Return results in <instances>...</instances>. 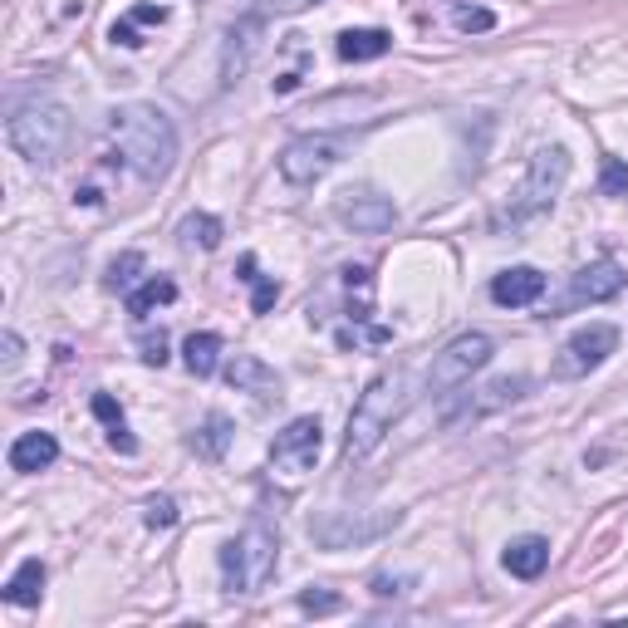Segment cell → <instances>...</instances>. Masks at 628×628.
Returning a JSON list of instances; mask_svg holds the SVG:
<instances>
[{"label":"cell","mask_w":628,"mask_h":628,"mask_svg":"<svg viewBox=\"0 0 628 628\" xmlns=\"http://www.w3.org/2000/svg\"><path fill=\"white\" fill-rule=\"evenodd\" d=\"M109 138L119 143V157L143 177V182L167 177L172 172V162H177V128H172V119H167L162 109H153V103L113 109Z\"/></svg>","instance_id":"cell-1"},{"label":"cell","mask_w":628,"mask_h":628,"mask_svg":"<svg viewBox=\"0 0 628 628\" xmlns=\"http://www.w3.org/2000/svg\"><path fill=\"white\" fill-rule=\"evenodd\" d=\"M413 403V379L407 369H383L369 389L359 393L349 413V433H344V462H369L383 447V437L393 433V423L407 413Z\"/></svg>","instance_id":"cell-2"},{"label":"cell","mask_w":628,"mask_h":628,"mask_svg":"<svg viewBox=\"0 0 628 628\" xmlns=\"http://www.w3.org/2000/svg\"><path fill=\"white\" fill-rule=\"evenodd\" d=\"M276 564H280V526L266 516V511H256L250 526L222 550V584H226V594L266 590V584L276 580Z\"/></svg>","instance_id":"cell-3"},{"label":"cell","mask_w":628,"mask_h":628,"mask_svg":"<svg viewBox=\"0 0 628 628\" xmlns=\"http://www.w3.org/2000/svg\"><path fill=\"white\" fill-rule=\"evenodd\" d=\"M564 177H570V153L564 148H540L526 167V182L511 192V202L496 206L491 232H520V226H530L536 216H546L554 206V197H560Z\"/></svg>","instance_id":"cell-4"},{"label":"cell","mask_w":628,"mask_h":628,"mask_svg":"<svg viewBox=\"0 0 628 628\" xmlns=\"http://www.w3.org/2000/svg\"><path fill=\"white\" fill-rule=\"evenodd\" d=\"M10 148L25 157L30 167H55L59 157L69 148V133H75V123H69V109L55 99H35L25 103V109H15V119H10Z\"/></svg>","instance_id":"cell-5"},{"label":"cell","mask_w":628,"mask_h":628,"mask_svg":"<svg viewBox=\"0 0 628 628\" xmlns=\"http://www.w3.org/2000/svg\"><path fill=\"white\" fill-rule=\"evenodd\" d=\"M491 349H496V344H491L486 334H476V329L457 334L442 354H433V369H427V393H452V389H462V383H471V373L491 363Z\"/></svg>","instance_id":"cell-6"},{"label":"cell","mask_w":628,"mask_h":628,"mask_svg":"<svg viewBox=\"0 0 628 628\" xmlns=\"http://www.w3.org/2000/svg\"><path fill=\"white\" fill-rule=\"evenodd\" d=\"M614 349H619V329H614V324H590V329H574L570 339L560 344V354H554L550 373H554V379H584V373L599 369Z\"/></svg>","instance_id":"cell-7"},{"label":"cell","mask_w":628,"mask_h":628,"mask_svg":"<svg viewBox=\"0 0 628 628\" xmlns=\"http://www.w3.org/2000/svg\"><path fill=\"white\" fill-rule=\"evenodd\" d=\"M339 162H344V138L314 133V138H295L285 153H280V177H285L290 187H314Z\"/></svg>","instance_id":"cell-8"},{"label":"cell","mask_w":628,"mask_h":628,"mask_svg":"<svg viewBox=\"0 0 628 628\" xmlns=\"http://www.w3.org/2000/svg\"><path fill=\"white\" fill-rule=\"evenodd\" d=\"M319 447H324V427L319 417H295V423L285 427V433L270 442V467L280 471V476H305L319 462Z\"/></svg>","instance_id":"cell-9"},{"label":"cell","mask_w":628,"mask_h":628,"mask_svg":"<svg viewBox=\"0 0 628 628\" xmlns=\"http://www.w3.org/2000/svg\"><path fill=\"white\" fill-rule=\"evenodd\" d=\"M393 526H397V511H383V516H344V511H329V516L310 520V540H319L324 550H349V546H363V540H379Z\"/></svg>","instance_id":"cell-10"},{"label":"cell","mask_w":628,"mask_h":628,"mask_svg":"<svg viewBox=\"0 0 628 628\" xmlns=\"http://www.w3.org/2000/svg\"><path fill=\"white\" fill-rule=\"evenodd\" d=\"M526 393H530V379H526V373H516V379H491L486 389H471L457 407H447V413H442V427H452V423H476V417H491V413H501V407L520 403Z\"/></svg>","instance_id":"cell-11"},{"label":"cell","mask_w":628,"mask_h":628,"mask_svg":"<svg viewBox=\"0 0 628 628\" xmlns=\"http://www.w3.org/2000/svg\"><path fill=\"white\" fill-rule=\"evenodd\" d=\"M619 290H624L619 260H594V266H584L580 276L570 280V300H564V305H604V300H614Z\"/></svg>","instance_id":"cell-12"},{"label":"cell","mask_w":628,"mask_h":628,"mask_svg":"<svg viewBox=\"0 0 628 628\" xmlns=\"http://www.w3.org/2000/svg\"><path fill=\"white\" fill-rule=\"evenodd\" d=\"M540 295H546V276H540L536 266H511V270H501V276L491 280V300H496L501 310L536 305Z\"/></svg>","instance_id":"cell-13"},{"label":"cell","mask_w":628,"mask_h":628,"mask_svg":"<svg viewBox=\"0 0 628 628\" xmlns=\"http://www.w3.org/2000/svg\"><path fill=\"white\" fill-rule=\"evenodd\" d=\"M339 222H349L354 232H383V226H393V202L379 192H344Z\"/></svg>","instance_id":"cell-14"},{"label":"cell","mask_w":628,"mask_h":628,"mask_svg":"<svg viewBox=\"0 0 628 628\" xmlns=\"http://www.w3.org/2000/svg\"><path fill=\"white\" fill-rule=\"evenodd\" d=\"M226 383H232L236 393H256L260 403L280 397V373L266 369V363H260L256 354H236V359L226 363Z\"/></svg>","instance_id":"cell-15"},{"label":"cell","mask_w":628,"mask_h":628,"mask_svg":"<svg viewBox=\"0 0 628 628\" xmlns=\"http://www.w3.org/2000/svg\"><path fill=\"white\" fill-rule=\"evenodd\" d=\"M501 564H506L516 580H540V574H546V564H550V540H546V536H520V540H511L506 554H501Z\"/></svg>","instance_id":"cell-16"},{"label":"cell","mask_w":628,"mask_h":628,"mask_svg":"<svg viewBox=\"0 0 628 628\" xmlns=\"http://www.w3.org/2000/svg\"><path fill=\"white\" fill-rule=\"evenodd\" d=\"M55 457H59V442L49 433H20L15 442H10V471H45V467H55Z\"/></svg>","instance_id":"cell-17"},{"label":"cell","mask_w":628,"mask_h":628,"mask_svg":"<svg viewBox=\"0 0 628 628\" xmlns=\"http://www.w3.org/2000/svg\"><path fill=\"white\" fill-rule=\"evenodd\" d=\"M256 35H260V20L246 15L240 25H232V35H226V59H222V79L236 83L240 75H246L250 55H256Z\"/></svg>","instance_id":"cell-18"},{"label":"cell","mask_w":628,"mask_h":628,"mask_svg":"<svg viewBox=\"0 0 628 628\" xmlns=\"http://www.w3.org/2000/svg\"><path fill=\"white\" fill-rule=\"evenodd\" d=\"M393 49L389 30H344L339 35V59L349 65H369V59H383Z\"/></svg>","instance_id":"cell-19"},{"label":"cell","mask_w":628,"mask_h":628,"mask_svg":"<svg viewBox=\"0 0 628 628\" xmlns=\"http://www.w3.org/2000/svg\"><path fill=\"white\" fill-rule=\"evenodd\" d=\"M93 417L103 423V433H109V447H113V452H123V457L138 452V442H133V433H128V417H123V407L113 403L109 393H93Z\"/></svg>","instance_id":"cell-20"},{"label":"cell","mask_w":628,"mask_h":628,"mask_svg":"<svg viewBox=\"0 0 628 628\" xmlns=\"http://www.w3.org/2000/svg\"><path fill=\"white\" fill-rule=\"evenodd\" d=\"M0 594H5V604H15V609H35L40 594H45V564L25 560L15 574H10V584Z\"/></svg>","instance_id":"cell-21"},{"label":"cell","mask_w":628,"mask_h":628,"mask_svg":"<svg viewBox=\"0 0 628 628\" xmlns=\"http://www.w3.org/2000/svg\"><path fill=\"white\" fill-rule=\"evenodd\" d=\"M226 447H232V417L212 413V417H206V423L192 433V452L202 457V462H222Z\"/></svg>","instance_id":"cell-22"},{"label":"cell","mask_w":628,"mask_h":628,"mask_svg":"<svg viewBox=\"0 0 628 628\" xmlns=\"http://www.w3.org/2000/svg\"><path fill=\"white\" fill-rule=\"evenodd\" d=\"M172 300H177V285H172V280H167V276H153V280H143V285L128 295V314H133V319H148L157 305H172Z\"/></svg>","instance_id":"cell-23"},{"label":"cell","mask_w":628,"mask_h":628,"mask_svg":"<svg viewBox=\"0 0 628 628\" xmlns=\"http://www.w3.org/2000/svg\"><path fill=\"white\" fill-rule=\"evenodd\" d=\"M182 354H187V369H192L197 379H212L216 359H222V339H216V334H192Z\"/></svg>","instance_id":"cell-24"},{"label":"cell","mask_w":628,"mask_h":628,"mask_svg":"<svg viewBox=\"0 0 628 628\" xmlns=\"http://www.w3.org/2000/svg\"><path fill=\"white\" fill-rule=\"evenodd\" d=\"M182 246H202V250H216L222 246V222L206 212H192L182 222Z\"/></svg>","instance_id":"cell-25"},{"label":"cell","mask_w":628,"mask_h":628,"mask_svg":"<svg viewBox=\"0 0 628 628\" xmlns=\"http://www.w3.org/2000/svg\"><path fill=\"white\" fill-rule=\"evenodd\" d=\"M452 25L462 30V35H481V30L496 25V15H491V10H481V5H457L452 10Z\"/></svg>","instance_id":"cell-26"},{"label":"cell","mask_w":628,"mask_h":628,"mask_svg":"<svg viewBox=\"0 0 628 628\" xmlns=\"http://www.w3.org/2000/svg\"><path fill=\"white\" fill-rule=\"evenodd\" d=\"M138 270H143V256L138 250H128V256H119L109 266V290H128L133 280H138Z\"/></svg>","instance_id":"cell-27"},{"label":"cell","mask_w":628,"mask_h":628,"mask_svg":"<svg viewBox=\"0 0 628 628\" xmlns=\"http://www.w3.org/2000/svg\"><path fill=\"white\" fill-rule=\"evenodd\" d=\"M599 192L604 197H628V162H619V157H609V162H604Z\"/></svg>","instance_id":"cell-28"},{"label":"cell","mask_w":628,"mask_h":628,"mask_svg":"<svg viewBox=\"0 0 628 628\" xmlns=\"http://www.w3.org/2000/svg\"><path fill=\"white\" fill-rule=\"evenodd\" d=\"M143 520H148L153 530L177 526V501H172V496H153V501H148V516H143Z\"/></svg>","instance_id":"cell-29"},{"label":"cell","mask_w":628,"mask_h":628,"mask_svg":"<svg viewBox=\"0 0 628 628\" xmlns=\"http://www.w3.org/2000/svg\"><path fill=\"white\" fill-rule=\"evenodd\" d=\"M300 609H305V614H339V594L305 590V594H300Z\"/></svg>","instance_id":"cell-30"},{"label":"cell","mask_w":628,"mask_h":628,"mask_svg":"<svg viewBox=\"0 0 628 628\" xmlns=\"http://www.w3.org/2000/svg\"><path fill=\"white\" fill-rule=\"evenodd\" d=\"M138 349H143V363H153V369H162L167 363V334L157 329V334H143L138 339Z\"/></svg>","instance_id":"cell-31"},{"label":"cell","mask_w":628,"mask_h":628,"mask_svg":"<svg viewBox=\"0 0 628 628\" xmlns=\"http://www.w3.org/2000/svg\"><path fill=\"white\" fill-rule=\"evenodd\" d=\"M109 40H113V45H123V49H138V45H143V35H138V20H133V15H123V20H113V30H109Z\"/></svg>","instance_id":"cell-32"},{"label":"cell","mask_w":628,"mask_h":628,"mask_svg":"<svg viewBox=\"0 0 628 628\" xmlns=\"http://www.w3.org/2000/svg\"><path fill=\"white\" fill-rule=\"evenodd\" d=\"M250 285H256V300H250V310H256V314H266V310L280 300V285H276V280H260V276H256Z\"/></svg>","instance_id":"cell-33"},{"label":"cell","mask_w":628,"mask_h":628,"mask_svg":"<svg viewBox=\"0 0 628 628\" xmlns=\"http://www.w3.org/2000/svg\"><path fill=\"white\" fill-rule=\"evenodd\" d=\"M128 15L138 20V25H162V20H167V5H133Z\"/></svg>","instance_id":"cell-34"},{"label":"cell","mask_w":628,"mask_h":628,"mask_svg":"<svg viewBox=\"0 0 628 628\" xmlns=\"http://www.w3.org/2000/svg\"><path fill=\"white\" fill-rule=\"evenodd\" d=\"M0 344H5V369H15V363H20V334L5 329V339H0Z\"/></svg>","instance_id":"cell-35"},{"label":"cell","mask_w":628,"mask_h":628,"mask_svg":"<svg viewBox=\"0 0 628 628\" xmlns=\"http://www.w3.org/2000/svg\"><path fill=\"white\" fill-rule=\"evenodd\" d=\"M403 590H407V580H389V574L373 580V594H403Z\"/></svg>","instance_id":"cell-36"}]
</instances>
